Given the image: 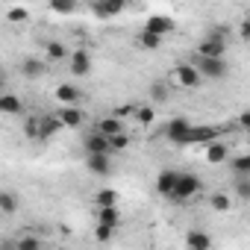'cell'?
Here are the masks:
<instances>
[{
    "label": "cell",
    "mask_w": 250,
    "mask_h": 250,
    "mask_svg": "<svg viewBox=\"0 0 250 250\" xmlns=\"http://www.w3.org/2000/svg\"><path fill=\"white\" fill-rule=\"evenodd\" d=\"M9 24H21V21H27V9H21V6H15V9H9Z\"/></svg>",
    "instance_id": "36"
},
{
    "label": "cell",
    "mask_w": 250,
    "mask_h": 250,
    "mask_svg": "<svg viewBox=\"0 0 250 250\" xmlns=\"http://www.w3.org/2000/svg\"><path fill=\"white\" fill-rule=\"evenodd\" d=\"M44 71H47V62H42V59H36V56H27V59L21 62V74H24L27 80H39Z\"/></svg>",
    "instance_id": "16"
},
{
    "label": "cell",
    "mask_w": 250,
    "mask_h": 250,
    "mask_svg": "<svg viewBox=\"0 0 250 250\" xmlns=\"http://www.w3.org/2000/svg\"><path fill=\"white\" fill-rule=\"evenodd\" d=\"M44 53H47V62H62V59H68V56H71L59 42H47V44H44Z\"/></svg>",
    "instance_id": "27"
},
{
    "label": "cell",
    "mask_w": 250,
    "mask_h": 250,
    "mask_svg": "<svg viewBox=\"0 0 250 250\" xmlns=\"http://www.w3.org/2000/svg\"><path fill=\"white\" fill-rule=\"evenodd\" d=\"M238 39H241V42H250V21H244V24L238 27Z\"/></svg>",
    "instance_id": "38"
},
{
    "label": "cell",
    "mask_w": 250,
    "mask_h": 250,
    "mask_svg": "<svg viewBox=\"0 0 250 250\" xmlns=\"http://www.w3.org/2000/svg\"><path fill=\"white\" fill-rule=\"evenodd\" d=\"M227 156H229L227 145H221V142H209V147H206V162H209V165H221V162H227Z\"/></svg>",
    "instance_id": "20"
},
{
    "label": "cell",
    "mask_w": 250,
    "mask_h": 250,
    "mask_svg": "<svg viewBox=\"0 0 250 250\" xmlns=\"http://www.w3.org/2000/svg\"><path fill=\"white\" fill-rule=\"evenodd\" d=\"M229 171L235 177H250V153H238L229 159Z\"/></svg>",
    "instance_id": "22"
},
{
    "label": "cell",
    "mask_w": 250,
    "mask_h": 250,
    "mask_svg": "<svg viewBox=\"0 0 250 250\" xmlns=\"http://www.w3.org/2000/svg\"><path fill=\"white\" fill-rule=\"evenodd\" d=\"M15 209H18L15 194H12V191H0V212H3V215H12Z\"/></svg>",
    "instance_id": "28"
},
{
    "label": "cell",
    "mask_w": 250,
    "mask_h": 250,
    "mask_svg": "<svg viewBox=\"0 0 250 250\" xmlns=\"http://www.w3.org/2000/svg\"><path fill=\"white\" fill-rule=\"evenodd\" d=\"M112 235H115V227H103V224H97V227H94V238H97L100 244H106Z\"/></svg>",
    "instance_id": "33"
},
{
    "label": "cell",
    "mask_w": 250,
    "mask_h": 250,
    "mask_svg": "<svg viewBox=\"0 0 250 250\" xmlns=\"http://www.w3.org/2000/svg\"><path fill=\"white\" fill-rule=\"evenodd\" d=\"M68 68H71L74 77H85V74L91 71V53H88V50H74V53L68 56Z\"/></svg>",
    "instance_id": "10"
},
{
    "label": "cell",
    "mask_w": 250,
    "mask_h": 250,
    "mask_svg": "<svg viewBox=\"0 0 250 250\" xmlns=\"http://www.w3.org/2000/svg\"><path fill=\"white\" fill-rule=\"evenodd\" d=\"M177 183H180V171H159V177H156V191L162 194V197H174V191H177Z\"/></svg>",
    "instance_id": "9"
},
{
    "label": "cell",
    "mask_w": 250,
    "mask_h": 250,
    "mask_svg": "<svg viewBox=\"0 0 250 250\" xmlns=\"http://www.w3.org/2000/svg\"><path fill=\"white\" fill-rule=\"evenodd\" d=\"M235 194L241 200H250V177H235Z\"/></svg>",
    "instance_id": "32"
},
{
    "label": "cell",
    "mask_w": 250,
    "mask_h": 250,
    "mask_svg": "<svg viewBox=\"0 0 250 250\" xmlns=\"http://www.w3.org/2000/svg\"><path fill=\"white\" fill-rule=\"evenodd\" d=\"M56 100L62 103V106H77L80 103V88L77 85H71V83H62V85H56Z\"/></svg>",
    "instance_id": "14"
},
{
    "label": "cell",
    "mask_w": 250,
    "mask_h": 250,
    "mask_svg": "<svg viewBox=\"0 0 250 250\" xmlns=\"http://www.w3.org/2000/svg\"><path fill=\"white\" fill-rule=\"evenodd\" d=\"M174 18H168V15H150L147 21H145V30H153V33H159L162 39L168 36V33H174Z\"/></svg>",
    "instance_id": "12"
},
{
    "label": "cell",
    "mask_w": 250,
    "mask_h": 250,
    "mask_svg": "<svg viewBox=\"0 0 250 250\" xmlns=\"http://www.w3.org/2000/svg\"><path fill=\"white\" fill-rule=\"evenodd\" d=\"M238 124L244 130H250V112H241V118H238Z\"/></svg>",
    "instance_id": "39"
},
{
    "label": "cell",
    "mask_w": 250,
    "mask_h": 250,
    "mask_svg": "<svg viewBox=\"0 0 250 250\" xmlns=\"http://www.w3.org/2000/svg\"><path fill=\"white\" fill-rule=\"evenodd\" d=\"M209 206H212L215 212H229L232 200H229L227 194H212V197H209Z\"/></svg>",
    "instance_id": "30"
},
{
    "label": "cell",
    "mask_w": 250,
    "mask_h": 250,
    "mask_svg": "<svg viewBox=\"0 0 250 250\" xmlns=\"http://www.w3.org/2000/svg\"><path fill=\"white\" fill-rule=\"evenodd\" d=\"M186 247L188 250H209L212 247V235H206L200 229H191V232H186Z\"/></svg>",
    "instance_id": "17"
},
{
    "label": "cell",
    "mask_w": 250,
    "mask_h": 250,
    "mask_svg": "<svg viewBox=\"0 0 250 250\" xmlns=\"http://www.w3.org/2000/svg\"><path fill=\"white\" fill-rule=\"evenodd\" d=\"M83 147H85V153H112V139L94 127L91 133H85Z\"/></svg>",
    "instance_id": "6"
},
{
    "label": "cell",
    "mask_w": 250,
    "mask_h": 250,
    "mask_svg": "<svg viewBox=\"0 0 250 250\" xmlns=\"http://www.w3.org/2000/svg\"><path fill=\"white\" fill-rule=\"evenodd\" d=\"M0 112H3V115H21V112H24V100H21L18 94L6 91L3 97H0Z\"/></svg>",
    "instance_id": "18"
},
{
    "label": "cell",
    "mask_w": 250,
    "mask_h": 250,
    "mask_svg": "<svg viewBox=\"0 0 250 250\" xmlns=\"http://www.w3.org/2000/svg\"><path fill=\"white\" fill-rule=\"evenodd\" d=\"M47 6L56 15H74L77 12V0H47Z\"/></svg>",
    "instance_id": "25"
},
{
    "label": "cell",
    "mask_w": 250,
    "mask_h": 250,
    "mask_svg": "<svg viewBox=\"0 0 250 250\" xmlns=\"http://www.w3.org/2000/svg\"><path fill=\"white\" fill-rule=\"evenodd\" d=\"M15 247H18V250H39V247H42V241H39V238H33V235H21Z\"/></svg>",
    "instance_id": "34"
},
{
    "label": "cell",
    "mask_w": 250,
    "mask_h": 250,
    "mask_svg": "<svg viewBox=\"0 0 250 250\" xmlns=\"http://www.w3.org/2000/svg\"><path fill=\"white\" fill-rule=\"evenodd\" d=\"M112 115H118V118H130V115H136V106H130V103H127V106H118Z\"/></svg>",
    "instance_id": "37"
},
{
    "label": "cell",
    "mask_w": 250,
    "mask_h": 250,
    "mask_svg": "<svg viewBox=\"0 0 250 250\" xmlns=\"http://www.w3.org/2000/svg\"><path fill=\"white\" fill-rule=\"evenodd\" d=\"M159 44H162V36H159V33H153V30H142V33H139V47L156 50Z\"/></svg>",
    "instance_id": "24"
},
{
    "label": "cell",
    "mask_w": 250,
    "mask_h": 250,
    "mask_svg": "<svg viewBox=\"0 0 250 250\" xmlns=\"http://www.w3.org/2000/svg\"><path fill=\"white\" fill-rule=\"evenodd\" d=\"M191 127L194 124L188 121V118H174V121H168L165 124V139L168 142H174V145H188V133H191Z\"/></svg>",
    "instance_id": "4"
},
{
    "label": "cell",
    "mask_w": 250,
    "mask_h": 250,
    "mask_svg": "<svg viewBox=\"0 0 250 250\" xmlns=\"http://www.w3.org/2000/svg\"><path fill=\"white\" fill-rule=\"evenodd\" d=\"M203 191V180L197 177V174H180V183H177V191H174V203H188V200H194L197 194Z\"/></svg>",
    "instance_id": "3"
},
{
    "label": "cell",
    "mask_w": 250,
    "mask_h": 250,
    "mask_svg": "<svg viewBox=\"0 0 250 250\" xmlns=\"http://www.w3.org/2000/svg\"><path fill=\"white\" fill-rule=\"evenodd\" d=\"M153 118H156V109L153 106H139L136 109V121L145 124V127H147V124H153Z\"/></svg>",
    "instance_id": "31"
},
{
    "label": "cell",
    "mask_w": 250,
    "mask_h": 250,
    "mask_svg": "<svg viewBox=\"0 0 250 250\" xmlns=\"http://www.w3.org/2000/svg\"><path fill=\"white\" fill-rule=\"evenodd\" d=\"M85 168H88L94 177L112 174V153H85Z\"/></svg>",
    "instance_id": "8"
},
{
    "label": "cell",
    "mask_w": 250,
    "mask_h": 250,
    "mask_svg": "<svg viewBox=\"0 0 250 250\" xmlns=\"http://www.w3.org/2000/svg\"><path fill=\"white\" fill-rule=\"evenodd\" d=\"M94 127H97L100 133H106V136H118V133H124V118H118V115H109V118L97 121Z\"/></svg>",
    "instance_id": "19"
},
{
    "label": "cell",
    "mask_w": 250,
    "mask_h": 250,
    "mask_svg": "<svg viewBox=\"0 0 250 250\" xmlns=\"http://www.w3.org/2000/svg\"><path fill=\"white\" fill-rule=\"evenodd\" d=\"M103 206H118V191H115V188H100V191H94V209H103Z\"/></svg>",
    "instance_id": "23"
},
{
    "label": "cell",
    "mask_w": 250,
    "mask_h": 250,
    "mask_svg": "<svg viewBox=\"0 0 250 250\" xmlns=\"http://www.w3.org/2000/svg\"><path fill=\"white\" fill-rule=\"evenodd\" d=\"M194 65H197V71H200L206 80H224V77H227V62H224V59L194 56Z\"/></svg>",
    "instance_id": "5"
},
{
    "label": "cell",
    "mask_w": 250,
    "mask_h": 250,
    "mask_svg": "<svg viewBox=\"0 0 250 250\" xmlns=\"http://www.w3.org/2000/svg\"><path fill=\"white\" fill-rule=\"evenodd\" d=\"M112 139V153H118V150H124L130 145V139H127V133H118V136H109Z\"/></svg>",
    "instance_id": "35"
},
{
    "label": "cell",
    "mask_w": 250,
    "mask_h": 250,
    "mask_svg": "<svg viewBox=\"0 0 250 250\" xmlns=\"http://www.w3.org/2000/svg\"><path fill=\"white\" fill-rule=\"evenodd\" d=\"M224 53H227V30H212V33L203 36L200 44H197V56L224 59Z\"/></svg>",
    "instance_id": "1"
},
{
    "label": "cell",
    "mask_w": 250,
    "mask_h": 250,
    "mask_svg": "<svg viewBox=\"0 0 250 250\" xmlns=\"http://www.w3.org/2000/svg\"><path fill=\"white\" fill-rule=\"evenodd\" d=\"M150 94H153V100H156V103H165V100H168V94H171V91H168V80H156V83L150 85Z\"/></svg>",
    "instance_id": "29"
},
{
    "label": "cell",
    "mask_w": 250,
    "mask_h": 250,
    "mask_svg": "<svg viewBox=\"0 0 250 250\" xmlns=\"http://www.w3.org/2000/svg\"><path fill=\"white\" fill-rule=\"evenodd\" d=\"M24 136L30 142H44V118L42 115H33L24 121Z\"/></svg>",
    "instance_id": "13"
},
{
    "label": "cell",
    "mask_w": 250,
    "mask_h": 250,
    "mask_svg": "<svg viewBox=\"0 0 250 250\" xmlns=\"http://www.w3.org/2000/svg\"><path fill=\"white\" fill-rule=\"evenodd\" d=\"M218 136H221V127H191V133H188V145H209V142H218Z\"/></svg>",
    "instance_id": "11"
},
{
    "label": "cell",
    "mask_w": 250,
    "mask_h": 250,
    "mask_svg": "<svg viewBox=\"0 0 250 250\" xmlns=\"http://www.w3.org/2000/svg\"><path fill=\"white\" fill-rule=\"evenodd\" d=\"M59 118H62V124H65V127H71V130L83 127V121H85L83 109H77V106H62V109H59Z\"/></svg>",
    "instance_id": "15"
},
{
    "label": "cell",
    "mask_w": 250,
    "mask_h": 250,
    "mask_svg": "<svg viewBox=\"0 0 250 250\" xmlns=\"http://www.w3.org/2000/svg\"><path fill=\"white\" fill-rule=\"evenodd\" d=\"M97 224H103V227H121V212H118V206H103V209H97Z\"/></svg>",
    "instance_id": "21"
},
{
    "label": "cell",
    "mask_w": 250,
    "mask_h": 250,
    "mask_svg": "<svg viewBox=\"0 0 250 250\" xmlns=\"http://www.w3.org/2000/svg\"><path fill=\"white\" fill-rule=\"evenodd\" d=\"M171 83H177L180 88H200L203 85V74L197 71V65L194 62H183V65H177L174 71H171V77H168Z\"/></svg>",
    "instance_id": "2"
},
{
    "label": "cell",
    "mask_w": 250,
    "mask_h": 250,
    "mask_svg": "<svg viewBox=\"0 0 250 250\" xmlns=\"http://www.w3.org/2000/svg\"><path fill=\"white\" fill-rule=\"evenodd\" d=\"M127 3L130 0H91V12L97 18H115L127 9Z\"/></svg>",
    "instance_id": "7"
},
{
    "label": "cell",
    "mask_w": 250,
    "mask_h": 250,
    "mask_svg": "<svg viewBox=\"0 0 250 250\" xmlns=\"http://www.w3.org/2000/svg\"><path fill=\"white\" fill-rule=\"evenodd\" d=\"M42 118H44V139H50V136H56L59 130H65L59 112H56V115H42Z\"/></svg>",
    "instance_id": "26"
}]
</instances>
